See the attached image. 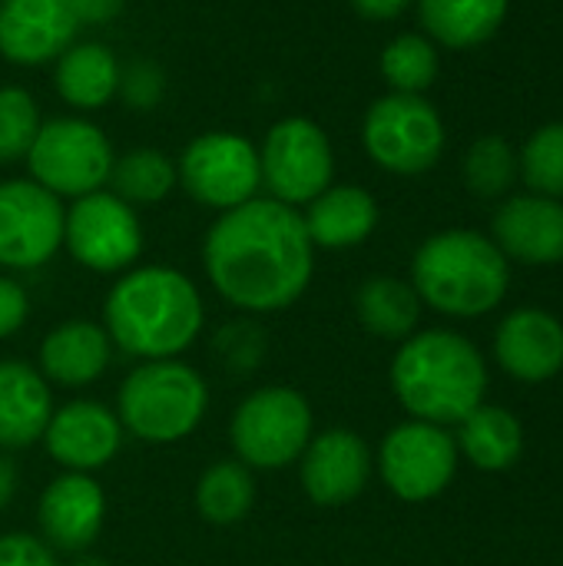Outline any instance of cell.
Wrapping results in <instances>:
<instances>
[{"instance_id":"cell-10","label":"cell","mask_w":563,"mask_h":566,"mask_svg":"<svg viewBox=\"0 0 563 566\" xmlns=\"http://www.w3.org/2000/svg\"><path fill=\"white\" fill-rule=\"evenodd\" d=\"M63 245L90 272H126L143 252V226L116 192H90L63 212Z\"/></svg>"},{"instance_id":"cell-33","label":"cell","mask_w":563,"mask_h":566,"mask_svg":"<svg viewBox=\"0 0 563 566\" xmlns=\"http://www.w3.org/2000/svg\"><path fill=\"white\" fill-rule=\"evenodd\" d=\"M216 358L222 361L226 371L232 375H249L252 368H259L262 352H265V335L259 328V322L242 318V322H229L219 328L216 342H212Z\"/></svg>"},{"instance_id":"cell-39","label":"cell","mask_w":563,"mask_h":566,"mask_svg":"<svg viewBox=\"0 0 563 566\" xmlns=\"http://www.w3.org/2000/svg\"><path fill=\"white\" fill-rule=\"evenodd\" d=\"M17 488H20V474H17V464L0 451V511L13 501V494H17Z\"/></svg>"},{"instance_id":"cell-2","label":"cell","mask_w":563,"mask_h":566,"mask_svg":"<svg viewBox=\"0 0 563 566\" xmlns=\"http://www.w3.org/2000/svg\"><path fill=\"white\" fill-rule=\"evenodd\" d=\"M206 308L196 282L169 265L126 269L103 302V328L139 361L179 358L202 332Z\"/></svg>"},{"instance_id":"cell-5","label":"cell","mask_w":563,"mask_h":566,"mask_svg":"<svg viewBox=\"0 0 563 566\" xmlns=\"http://www.w3.org/2000/svg\"><path fill=\"white\" fill-rule=\"evenodd\" d=\"M209 408L206 378L179 361H139L116 395V418L126 434L146 444H176L189 438Z\"/></svg>"},{"instance_id":"cell-15","label":"cell","mask_w":563,"mask_h":566,"mask_svg":"<svg viewBox=\"0 0 563 566\" xmlns=\"http://www.w3.org/2000/svg\"><path fill=\"white\" fill-rule=\"evenodd\" d=\"M123 434L126 431L116 411H110L103 401L83 398V401L53 408L50 424L43 431V444H46V454L60 468L93 474L119 454Z\"/></svg>"},{"instance_id":"cell-30","label":"cell","mask_w":563,"mask_h":566,"mask_svg":"<svg viewBox=\"0 0 563 566\" xmlns=\"http://www.w3.org/2000/svg\"><path fill=\"white\" fill-rule=\"evenodd\" d=\"M518 153L501 136H481L465 156V182L481 199L504 196L518 179Z\"/></svg>"},{"instance_id":"cell-32","label":"cell","mask_w":563,"mask_h":566,"mask_svg":"<svg viewBox=\"0 0 563 566\" xmlns=\"http://www.w3.org/2000/svg\"><path fill=\"white\" fill-rule=\"evenodd\" d=\"M40 123L37 99L23 86H0V163L27 159Z\"/></svg>"},{"instance_id":"cell-25","label":"cell","mask_w":563,"mask_h":566,"mask_svg":"<svg viewBox=\"0 0 563 566\" xmlns=\"http://www.w3.org/2000/svg\"><path fill=\"white\" fill-rule=\"evenodd\" d=\"M418 13L431 43L468 50L501 30L508 0H418Z\"/></svg>"},{"instance_id":"cell-20","label":"cell","mask_w":563,"mask_h":566,"mask_svg":"<svg viewBox=\"0 0 563 566\" xmlns=\"http://www.w3.org/2000/svg\"><path fill=\"white\" fill-rule=\"evenodd\" d=\"M53 415L50 381L27 361H0V451H20L43 441Z\"/></svg>"},{"instance_id":"cell-28","label":"cell","mask_w":563,"mask_h":566,"mask_svg":"<svg viewBox=\"0 0 563 566\" xmlns=\"http://www.w3.org/2000/svg\"><path fill=\"white\" fill-rule=\"evenodd\" d=\"M113 192L136 206H153L163 202L176 186V163L159 153V149H129L119 159H113V172H110Z\"/></svg>"},{"instance_id":"cell-11","label":"cell","mask_w":563,"mask_h":566,"mask_svg":"<svg viewBox=\"0 0 563 566\" xmlns=\"http://www.w3.org/2000/svg\"><path fill=\"white\" fill-rule=\"evenodd\" d=\"M176 179L199 206L229 212L262 186L259 149L236 133H202L183 149Z\"/></svg>"},{"instance_id":"cell-6","label":"cell","mask_w":563,"mask_h":566,"mask_svg":"<svg viewBox=\"0 0 563 566\" xmlns=\"http://www.w3.org/2000/svg\"><path fill=\"white\" fill-rule=\"evenodd\" d=\"M236 461L259 471H282L295 464L312 441V408L302 391L269 385L242 398L229 421Z\"/></svg>"},{"instance_id":"cell-18","label":"cell","mask_w":563,"mask_h":566,"mask_svg":"<svg viewBox=\"0 0 563 566\" xmlns=\"http://www.w3.org/2000/svg\"><path fill=\"white\" fill-rule=\"evenodd\" d=\"M494 245L504 259L524 265H557L563 262V202L551 196H514L491 222Z\"/></svg>"},{"instance_id":"cell-35","label":"cell","mask_w":563,"mask_h":566,"mask_svg":"<svg viewBox=\"0 0 563 566\" xmlns=\"http://www.w3.org/2000/svg\"><path fill=\"white\" fill-rule=\"evenodd\" d=\"M0 566H60L56 551H50L40 537L30 534H3L0 537Z\"/></svg>"},{"instance_id":"cell-27","label":"cell","mask_w":563,"mask_h":566,"mask_svg":"<svg viewBox=\"0 0 563 566\" xmlns=\"http://www.w3.org/2000/svg\"><path fill=\"white\" fill-rule=\"evenodd\" d=\"M252 504H256L252 468L232 458V461H216L202 471L196 484V507L202 521L216 527H229L239 524L252 511Z\"/></svg>"},{"instance_id":"cell-34","label":"cell","mask_w":563,"mask_h":566,"mask_svg":"<svg viewBox=\"0 0 563 566\" xmlns=\"http://www.w3.org/2000/svg\"><path fill=\"white\" fill-rule=\"evenodd\" d=\"M166 90V76L153 60H133L129 66H119V86L116 93L129 109H153Z\"/></svg>"},{"instance_id":"cell-26","label":"cell","mask_w":563,"mask_h":566,"mask_svg":"<svg viewBox=\"0 0 563 566\" xmlns=\"http://www.w3.org/2000/svg\"><path fill=\"white\" fill-rule=\"evenodd\" d=\"M355 315L365 332L388 342H405L421 322V298L411 282L395 275H375L355 292Z\"/></svg>"},{"instance_id":"cell-31","label":"cell","mask_w":563,"mask_h":566,"mask_svg":"<svg viewBox=\"0 0 563 566\" xmlns=\"http://www.w3.org/2000/svg\"><path fill=\"white\" fill-rule=\"evenodd\" d=\"M521 172L524 182L531 186V192L538 196H551L561 199L563 196V123H548L541 126L524 153H521Z\"/></svg>"},{"instance_id":"cell-23","label":"cell","mask_w":563,"mask_h":566,"mask_svg":"<svg viewBox=\"0 0 563 566\" xmlns=\"http://www.w3.org/2000/svg\"><path fill=\"white\" fill-rule=\"evenodd\" d=\"M53 86L73 109H103L119 86V63L103 43H73L56 56Z\"/></svg>"},{"instance_id":"cell-38","label":"cell","mask_w":563,"mask_h":566,"mask_svg":"<svg viewBox=\"0 0 563 566\" xmlns=\"http://www.w3.org/2000/svg\"><path fill=\"white\" fill-rule=\"evenodd\" d=\"M415 0H352L355 13L365 20H395L402 17Z\"/></svg>"},{"instance_id":"cell-37","label":"cell","mask_w":563,"mask_h":566,"mask_svg":"<svg viewBox=\"0 0 563 566\" xmlns=\"http://www.w3.org/2000/svg\"><path fill=\"white\" fill-rule=\"evenodd\" d=\"M80 27H96V23H110L113 17H119L123 0H70Z\"/></svg>"},{"instance_id":"cell-3","label":"cell","mask_w":563,"mask_h":566,"mask_svg":"<svg viewBox=\"0 0 563 566\" xmlns=\"http://www.w3.org/2000/svg\"><path fill=\"white\" fill-rule=\"evenodd\" d=\"M392 388L415 421L448 428L484 405L488 365L465 335L428 328L402 342L392 361Z\"/></svg>"},{"instance_id":"cell-7","label":"cell","mask_w":563,"mask_h":566,"mask_svg":"<svg viewBox=\"0 0 563 566\" xmlns=\"http://www.w3.org/2000/svg\"><path fill=\"white\" fill-rule=\"evenodd\" d=\"M113 146L106 133L80 116H60L40 123V133L27 153L30 176L46 192L70 196H90L100 192L110 182L113 172Z\"/></svg>"},{"instance_id":"cell-21","label":"cell","mask_w":563,"mask_h":566,"mask_svg":"<svg viewBox=\"0 0 563 566\" xmlns=\"http://www.w3.org/2000/svg\"><path fill=\"white\" fill-rule=\"evenodd\" d=\"M113 342L103 325L73 318L40 342V375L60 388H86L110 368Z\"/></svg>"},{"instance_id":"cell-13","label":"cell","mask_w":563,"mask_h":566,"mask_svg":"<svg viewBox=\"0 0 563 566\" xmlns=\"http://www.w3.org/2000/svg\"><path fill=\"white\" fill-rule=\"evenodd\" d=\"M63 206L33 179L0 182V269L30 272L63 245Z\"/></svg>"},{"instance_id":"cell-17","label":"cell","mask_w":563,"mask_h":566,"mask_svg":"<svg viewBox=\"0 0 563 566\" xmlns=\"http://www.w3.org/2000/svg\"><path fill=\"white\" fill-rule=\"evenodd\" d=\"M80 20L70 0H0V56L40 66L76 43Z\"/></svg>"},{"instance_id":"cell-29","label":"cell","mask_w":563,"mask_h":566,"mask_svg":"<svg viewBox=\"0 0 563 566\" xmlns=\"http://www.w3.org/2000/svg\"><path fill=\"white\" fill-rule=\"evenodd\" d=\"M382 76L392 93L421 96L438 76V50L421 33H402L382 50Z\"/></svg>"},{"instance_id":"cell-19","label":"cell","mask_w":563,"mask_h":566,"mask_svg":"<svg viewBox=\"0 0 563 566\" xmlns=\"http://www.w3.org/2000/svg\"><path fill=\"white\" fill-rule=\"evenodd\" d=\"M494 358L518 381H548L563 368V325L544 308H518L498 325Z\"/></svg>"},{"instance_id":"cell-40","label":"cell","mask_w":563,"mask_h":566,"mask_svg":"<svg viewBox=\"0 0 563 566\" xmlns=\"http://www.w3.org/2000/svg\"><path fill=\"white\" fill-rule=\"evenodd\" d=\"M70 566H110V564H106V560H100V557H86V554H83V557H76Z\"/></svg>"},{"instance_id":"cell-14","label":"cell","mask_w":563,"mask_h":566,"mask_svg":"<svg viewBox=\"0 0 563 566\" xmlns=\"http://www.w3.org/2000/svg\"><path fill=\"white\" fill-rule=\"evenodd\" d=\"M372 451L368 444L348 428H329L312 434L299 458V481L312 504L319 507H342L355 501L372 478Z\"/></svg>"},{"instance_id":"cell-36","label":"cell","mask_w":563,"mask_h":566,"mask_svg":"<svg viewBox=\"0 0 563 566\" xmlns=\"http://www.w3.org/2000/svg\"><path fill=\"white\" fill-rule=\"evenodd\" d=\"M30 315V298L23 285L10 275H0V342L13 338Z\"/></svg>"},{"instance_id":"cell-9","label":"cell","mask_w":563,"mask_h":566,"mask_svg":"<svg viewBox=\"0 0 563 566\" xmlns=\"http://www.w3.org/2000/svg\"><path fill=\"white\" fill-rule=\"evenodd\" d=\"M259 169H262V186L272 192L269 199H279L292 209L309 206L315 196H322L332 186L335 176L332 143L315 119L285 116L265 133L259 149Z\"/></svg>"},{"instance_id":"cell-1","label":"cell","mask_w":563,"mask_h":566,"mask_svg":"<svg viewBox=\"0 0 563 566\" xmlns=\"http://www.w3.org/2000/svg\"><path fill=\"white\" fill-rule=\"evenodd\" d=\"M202 265L229 305L269 315L302 298L312 282L315 245L299 209L256 196L209 226Z\"/></svg>"},{"instance_id":"cell-16","label":"cell","mask_w":563,"mask_h":566,"mask_svg":"<svg viewBox=\"0 0 563 566\" xmlns=\"http://www.w3.org/2000/svg\"><path fill=\"white\" fill-rule=\"evenodd\" d=\"M106 494L93 474L66 471L46 484L37 504L40 541L60 554H83L103 531Z\"/></svg>"},{"instance_id":"cell-8","label":"cell","mask_w":563,"mask_h":566,"mask_svg":"<svg viewBox=\"0 0 563 566\" xmlns=\"http://www.w3.org/2000/svg\"><path fill=\"white\" fill-rule=\"evenodd\" d=\"M362 143L372 163L398 176L428 172L445 149V123L438 109L415 93H388L375 99L362 123Z\"/></svg>"},{"instance_id":"cell-12","label":"cell","mask_w":563,"mask_h":566,"mask_svg":"<svg viewBox=\"0 0 563 566\" xmlns=\"http://www.w3.org/2000/svg\"><path fill=\"white\" fill-rule=\"evenodd\" d=\"M458 458L461 454L448 428L411 418L385 434L378 448V474L395 497L425 504L451 484Z\"/></svg>"},{"instance_id":"cell-22","label":"cell","mask_w":563,"mask_h":566,"mask_svg":"<svg viewBox=\"0 0 563 566\" xmlns=\"http://www.w3.org/2000/svg\"><path fill=\"white\" fill-rule=\"evenodd\" d=\"M315 249H352L362 245L378 226V202L362 186H329L309 202L302 216Z\"/></svg>"},{"instance_id":"cell-24","label":"cell","mask_w":563,"mask_h":566,"mask_svg":"<svg viewBox=\"0 0 563 566\" xmlns=\"http://www.w3.org/2000/svg\"><path fill=\"white\" fill-rule=\"evenodd\" d=\"M455 444L478 471H508L524 451V424L501 405H481L458 424Z\"/></svg>"},{"instance_id":"cell-4","label":"cell","mask_w":563,"mask_h":566,"mask_svg":"<svg viewBox=\"0 0 563 566\" xmlns=\"http://www.w3.org/2000/svg\"><path fill=\"white\" fill-rule=\"evenodd\" d=\"M411 285L421 305L451 318H478L504 302L511 269L494 239L475 229H448L415 252Z\"/></svg>"}]
</instances>
